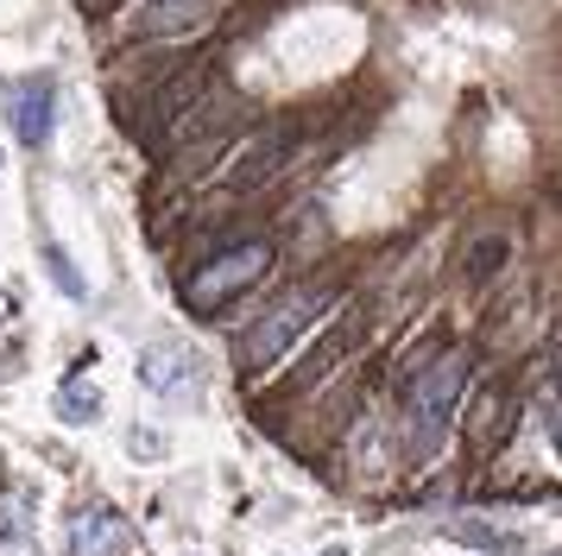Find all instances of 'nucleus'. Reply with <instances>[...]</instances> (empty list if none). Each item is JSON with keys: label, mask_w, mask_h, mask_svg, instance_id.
I'll return each mask as SVG.
<instances>
[{"label": "nucleus", "mask_w": 562, "mask_h": 556, "mask_svg": "<svg viewBox=\"0 0 562 556\" xmlns=\"http://www.w3.org/2000/svg\"><path fill=\"white\" fill-rule=\"evenodd\" d=\"M215 20V0H146L127 20V32L139 38H165V32H196V25Z\"/></svg>", "instance_id": "0eeeda50"}, {"label": "nucleus", "mask_w": 562, "mask_h": 556, "mask_svg": "<svg viewBox=\"0 0 562 556\" xmlns=\"http://www.w3.org/2000/svg\"><path fill=\"white\" fill-rule=\"evenodd\" d=\"M45 259H52V278H57V285H64L70 298H82V278L70 273V259H64V253H57V247H45Z\"/></svg>", "instance_id": "9d476101"}, {"label": "nucleus", "mask_w": 562, "mask_h": 556, "mask_svg": "<svg viewBox=\"0 0 562 556\" xmlns=\"http://www.w3.org/2000/svg\"><path fill=\"white\" fill-rule=\"evenodd\" d=\"M266 273H272V241H247V247H228V253H215V259H203L196 273L183 278V298H190L196 316H222Z\"/></svg>", "instance_id": "f257e3e1"}, {"label": "nucleus", "mask_w": 562, "mask_h": 556, "mask_svg": "<svg viewBox=\"0 0 562 556\" xmlns=\"http://www.w3.org/2000/svg\"><path fill=\"white\" fill-rule=\"evenodd\" d=\"M550 430H557V449H562V374L550 379Z\"/></svg>", "instance_id": "9b49d317"}, {"label": "nucleus", "mask_w": 562, "mask_h": 556, "mask_svg": "<svg viewBox=\"0 0 562 556\" xmlns=\"http://www.w3.org/2000/svg\"><path fill=\"white\" fill-rule=\"evenodd\" d=\"M13 133H20V146H45L52 140V121H57V89H52V76H26L20 89H13Z\"/></svg>", "instance_id": "423d86ee"}, {"label": "nucleus", "mask_w": 562, "mask_h": 556, "mask_svg": "<svg viewBox=\"0 0 562 556\" xmlns=\"http://www.w3.org/2000/svg\"><path fill=\"white\" fill-rule=\"evenodd\" d=\"M323 556H348V551H323Z\"/></svg>", "instance_id": "ddd939ff"}, {"label": "nucleus", "mask_w": 562, "mask_h": 556, "mask_svg": "<svg viewBox=\"0 0 562 556\" xmlns=\"http://www.w3.org/2000/svg\"><path fill=\"white\" fill-rule=\"evenodd\" d=\"M133 455H158V436H153V430H133Z\"/></svg>", "instance_id": "f8f14e48"}, {"label": "nucleus", "mask_w": 562, "mask_h": 556, "mask_svg": "<svg viewBox=\"0 0 562 556\" xmlns=\"http://www.w3.org/2000/svg\"><path fill=\"white\" fill-rule=\"evenodd\" d=\"M57 418H64V424H95V418H102V392H95L89 379H70V386L57 392Z\"/></svg>", "instance_id": "1a4fd4ad"}, {"label": "nucleus", "mask_w": 562, "mask_h": 556, "mask_svg": "<svg viewBox=\"0 0 562 556\" xmlns=\"http://www.w3.org/2000/svg\"><path fill=\"white\" fill-rule=\"evenodd\" d=\"M0 556H38L32 493H0Z\"/></svg>", "instance_id": "6e6552de"}, {"label": "nucleus", "mask_w": 562, "mask_h": 556, "mask_svg": "<svg viewBox=\"0 0 562 556\" xmlns=\"http://www.w3.org/2000/svg\"><path fill=\"white\" fill-rule=\"evenodd\" d=\"M316 316H323V291H316V285H310V291H291V298H279L254 329H247V342H240V367H247V374L272 367V360H279V354L291 348V342H297V335H304Z\"/></svg>", "instance_id": "f03ea898"}, {"label": "nucleus", "mask_w": 562, "mask_h": 556, "mask_svg": "<svg viewBox=\"0 0 562 556\" xmlns=\"http://www.w3.org/2000/svg\"><path fill=\"white\" fill-rule=\"evenodd\" d=\"M139 379L165 392V399H183V392H196L203 386V367H196V348H183V342H153V348L139 354Z\"/></svg>", "instance_id": "20e7f679"}, {"label": "nucleus", "mask_w": 562, "mask_h": 556, "mask_svg": "<svg viewBox=\"0 0 562 556\" xmlns=\"http://www.w3.org/2000/svg\"><path fill=\"white\" fill-rule=\"evenodd\" d=\"M127 519L114 512V505H82L77 519H70V531H64V544H70V556H121L127 551Z\"/></svg>", "instance_id": "39448f33"}, {"label": "nucleus", "mask_w": 562, "mask_h": 556, "mask_svg": "<svg viewBox=\"0 0 562 556\" xmlns=\"http://www.w3.org/2000/svg\"><path fill=\"white\" fill-rule=\"evenodd\" d=\"M461 379H468V360H461V354H442V360H430L424 379L411 386V424H417V443H436V436L449 430Z\"/></svg>", "instance_id": "7ed1b4c3"}]
</instances>
